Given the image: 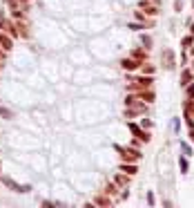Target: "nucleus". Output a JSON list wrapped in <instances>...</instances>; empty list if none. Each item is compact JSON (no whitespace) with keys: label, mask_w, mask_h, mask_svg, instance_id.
I'll use <instances>...</instances> for the list:
<instances>
[{"label":"nucleus","mask_w":194,"mask_h":208,"mask_svg":"<svg viewBox=\"0 0 194 208\" xmlns=\"http://www.w3.org/2000/svg\"><path fill=\"white\" fill-rule=\"evenodd\" d=\"M0 43L5 45V49H9V47H11V43L7 41V36H2V34H0Z\"/></svg>","instance_id":"8"},{"label":"nucleus","mask_w":194,"mask_h":208,"mask_svg":"<svg viewBox=\"0 0 194 208\" xmlns=\"http://www.w3.org/2000/svg\"><path fill=\"white\" fill-rule=\"evenodd\" d=\"M178 163H181V172H187V168H190V166H187V159L181 157V161H178Z\"/></svg>","instance_id":"6"},{"label":"nucleus","mask_w":194,"mask_h":208,"mask_svg":"<svg viewBox=\"0 0 194 208\" xmlns=\"http://www.w3.org/2000/svg\"><path fill=\"white\" fill-rule=\"evenodd\" d=\"M187 96H190V99H194V83H192V85L187 83Z\"/></svg>","instance_id":"10"},{"label":"nucleus","mask_w":194,"mask_h":208,"mask_svg":"<svg viewBox=\"0 0 194 208\" xmlns=\"http://www.w3.org/2000/svg\"><path fill=\"white\" fill-rule=\"evenodd\" d=\"M192 69H194V63H192Z\"/></svg>","instance_id":"17"},{"label":"nucleus","mask_w":194,"mask_h":208,"mask_svg":"<svg viewBox=\"0 0 194 208\" xmlns=\"http://www.w3.org/2000/svg\"><path fill=\"white\" fill-rule=\"evenodd\" d=\"M192 81V72H183V76H181V85H187Z\"/></svg>","instance_id":"3"},{"label":"nucleus","mask_w":194,"mask_h":208,"mask_svg":"<svg viewBox=\"0 0 194 208\" xmlns=\"http://www.w3.org/2000/svg\"><path fill=\"white\" fill-rule=\"evenodd\" d=\"M190 139H192V143H194V130H192V132H190Z\"/></svg>","instance_id":"14"},{"label":"nucleus","mask_w":194,"mask_h":208,"mask_svg":"<svg viewBox=\"0 0 194 208\" xmlns=\"http://www.w3.org/2000/svg\"><path fill=\"white\" fill-rule=\"evenodd\" d=\"M118 152H120V154H123V157L125 159H132V161H136V159L141 157V154H138V152H136V150H123V148H118Z\"/></svg>","instance_id":"2"},{"label":"nucleus","mask_w":194,"mask_h":208,"mask_svg":"<svg viewBox=\"0 0 194 208\" xmlns=\"http://www.w3.org/2000/svg\"><path fill=\"white\" fill-rule=\"evenodd\" d=\"M192 56H194V47H192Z\"/></svg>","instance_id":"16"},{"label":"nucleus","mask_w":194,"mask_h":208,"mask_svg":"<svg viewBox=\"0 0 194 208\" xmlns=\"http://www.w3.org/2000/svg\"><path fill=\"white\" fill-rule=\"evenodd\" d=\"M172 56H174V54H172V51H165V67H172Z\"/></svg>","instance_id":"5"},{"label":"nucleus","mask_w":194,"mask_h":208,"mask_svg":"<svg viewBox=\"0 0 194 208\" xmlns=\"http://www.w3.org/2000/svg\"><path fill=\"white\" fill-rule=\"evenodd\" d=\"M116 183H118V186H123V183H127V177L118 175V177H116Z\"/></svg>","instance_id":"11"},{"label":"nucleus","mask_w":194,"mask_h":208,"mask_svg":"<svg viewBox=\"0 0 194 208\" xmlns=\"http://www.w3.org/2000/svg\"><path fill=\"white\" fill-rule=\"evenodd\" d=\"M123 67H127V69H134V67H136V60H123Z\"/></svg>","instance_id":"7"},{"label":"nucleus","mask_w":194,"mask_h":208,"mask_svg":"<svg viewBox=\"0 0 194 208\" xmlns=\"http://www.w3.org/2000/svg\"><path fill=\"white\" fill-rule=\"evenodd\" d=\"M96 204H98V206H105V204L110 206V199H103V197H98V201H96Z\"/></svg>","instance_id":"12"},{"label":"nucleus","mask_w":194,"mask_h":208,"mask_svg":"<svg viewBox=\"0 0 194 208\" xmlns=\"http://www.w3.org/2000/svg\"><path fill=\"white\" fill-rule=\"evenodd\" d=\"M120 170H123V172H127V175H134V172H136V166H120Z\"/></svg>","instance_id":"4"},{"label":"nucleus","mask_w":194,"mask_h":208,"mask_svg":"<svg viewBox=\"0 0 194 208\" xmlns=\"http://www.w3.org/2000/svg\"><path fill=\"white\" fill-rule=\"evenodd\" d=\"M134 56H136V58H145V51H141V49H136V51H134Z\"/></svg>","instance_id":"13"},{"label":"nucleus","mask_w":194,"mask_h":208,"mask_svg":"<svg viewBox=\"0 0 194 208\" xmlns=\"http://www.w3.org/2000/svg\"><path fill=\"white\" fill-rule=\"evenodd\" d=\"M147 204H150V206H154V204H156V199H154V192H147Z\"/></svg>","instance_id":"9"},{"label":"nucleus","mask_w":194,"mask_h":208,"mask_svg":"<svg viewBox=\"0 0 194 208\" xmlns=\"http://www.w3.org/2000/svg\"><path fill=\"white\" fill-rule=\"evenodd\" d=\"M129 130H132V132H134L136 137H138V139H143V141H150V134H147V132H143V130H141V128H138V125H134V123H129Z\"/></svg>","instance_id":"1"},{"label":"nucleus","mask_w":194,"mask_h":208,"mask_svg":"<svg viewBox=\"0 0 194 208\" xmlns=\"http://www.w3.org/2000/svg\"><path fill=\"white\" fill-rule=\"evenodd\" d=\"M190 32H192V36H194V25H192V27H190Z\"/></svg>","instance_id":"15"}]
</instances>
